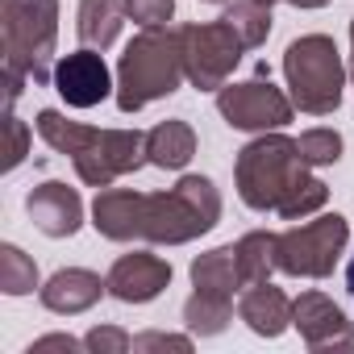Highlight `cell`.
<instances>
[{
    "label": "cell",
    "instance_id": "obj_10",
    "mask_svg": "<svg viewBox=\"0 0 354 354\" xmlns=\"http://www.w3.org/2000/svg\"><path fill=\"white\" fill-rule=\"evenodd\" d=\"M292 325L300 329L304 346L313 354H337V350H354V325L346 321V313L321 296V292H300L292 300Z\"/></svg>",
    "mask_w": 354,
    "mask_h": 354
},
{
    "label": "cell",
    "instance_id": "obj_9",
    "mask_svg": "<svg viewBox=\"0 0 354 354\" xmlns=\"http://www.w3.org/2000/svg\"><path fill=\"white\" fill-rule=\"evenodd\" d=\"M217 113L225 117L230 129H242V133H267V129H283L296 113L292 96H283L267 71H259V80H246V84H225L217 92Z\"/></svg>",
    "mask_w": 354,
    "mask_h": 354
},
{
    "label": "cell",
    "instance_id": "obj_3",
    "mask_svg": "<svg viewBox=\"0 0 354 354\" xmlns=\"http://www.w3.org/2000/svg\"><path fill=\"white\" fill-rule=\"evenodd\" d=\"M38 138L67 154L75 162V175L88 184V188H113V180L138 171L146 158V133L138 129H96V125H80V121H67L59 109H42L38 113Z\"/></svg>",
    "mask_w": 354,
    "mask_h": 354
},
{
    "label": "cell",
    "instance_id": "obj_26",
    "mask_svg": "<svg viewBox=\"0 0 354 354\" xmlns=\"http://www.w3.org/2000/svg\"><path fill=\"white\" fill-rule=\"evenodd\" d=\"M5 138H9V146H5V171H17L26 162V154H30V125L21 117H13V109L5 117Z\"/></svg>",
    "mask_w": 354,
    "mask_h": 354
},
{
    "label": "cell",
    "instance_id": "obj_11",
    "mask_svg": "<svg viewBox=\"0 0 354 354\" xmlns=\"http://www.w3.org/2000/svg\"><path fill=\"white\" fill-rule=\"evenodd\" d=\"M113 75H109V63L100 59V50L84 46L75 55H63L55 63V92L71 104V109H96L100 100H109L113 92Z\"/></svg>",
    "mask_w": 354,
    "mask_h": 354
},
{
    "label": "cell",
    "instance_id": "obj_14",
    "mask_svg": "<svg viewBox=\"0 0 354 354\" xmlns=\"http://www.w3.org/2000/svg\"><path fill=\"white\" fill-rule=\"evenodd\" d=\"M104 292H109V279H100L96 271H84V267H63V271H55V275L38 288L42 304H46L50 313H59V317L88 313Z\"/></svg>",
    "mask_w": 354,
    "mask_h": 354
},
{
    "label": "cell",
    "instance_id": "obj_28",
    "mask_svg": "<svg viewBox=\"0 0 354 354\" xmlns=\"http://www.w3.org/2000/svg\"><path fill=\"white\" fill-rule=\"evenodd\" d=\"M46 350H88L84 346V337H71V333H46V337H38L34 346H30V354H46Z\"/></svg>",
    "mask_w": 354,
    "mask_h": 354
},
{
    "label": "cell",
    "instance_id": "obj_23",
    "mask_svg": "<svg viewBox=\"0 0 354 354\" xmlns=\"http://www.w3.org/2000/svg\"><path fill=\"white\" fill-rule=\"evenodd\" d=\"M296 150L308 167H329L342 158V133L337 129H304L296 138Z\"/></svg>",
    "mask_w": 354,
    "mask_h": 354
},
{
    "label": "cell",
    "instance_id": "obj_17",
    "mask_svg": "<svg viewBox=\"0 0 354 354\" xmlns=\"http://www.w3.org/2000/svg\"><path fill=\"white\" fill-rule=\"evenodd\" d=\"M196 154V129L180 117L171 121H158L150 133H146V158L150 167H162V171H184Z\"/></svg>",
    "mask_w": 354,
    "mask_h": 354
},
{
    "label": "cell",
    "instance_id": "obj_12",
    "mask_svg": "<svg viewBox=\"0 0 354 354\" xmlns=\"http://www.w3.org/2000/svg\"><path fill=\"white\" fill-rule=\"evenodd\" d=\"M104 279H109V296L113 300H121V304H150V300H158L171 288V263L158 259V254L133 250V254H121L109 267Z\"/></svg>",
    "mask_w": 354,
    "mask_h": 354
},
{
    "label": "cell",
    "instance_id": "obj_20",
    "mask_svg": "<svg viewBox=\"0 0 354 354\" xmlns=\"http://www.w3.org/2000/svg\"><path fill=\"white\" fill-rule=\"evenodd\" d=\"M225 21L238 30L246 50H254L271 38V5H259V0H234V5H225Z\"/></svg>",
    "mask_w": 354,
    "mask_h": 354
},
{
    "label": "cell",
    "instance_id": "obj_29",
    "mask_svg": "<svg viewBox=\"0 0 354 354\" xmlns=\"http://www.w3.org/2000/svg\"><path fill=\"white\" fill-rule=\"evenodd\" d=\"M288 5H296V9H325L329 0H288Z\"/></svg>",
    "mask_w": 354,
    "mask_h": 354
},
{
    "label": "cell",
    "instance_id": "obj_7",
    "mask_svg": "<svg viewBox=\"0 0 354 354\" xmlns=\"http://www.w3.org/2000/svg\"><path fill=\"white\" fill-rule=\"evenodd\" d=\"M346 242H350V221L342 213H325L317 221H304V225L279 234V242H275V267L283 275L325 279V275H333Z\"/></svg>",
    "mask_w": 354,
    "mask_h": 354
},
{
    "label": "cell",
    "instance_id": "obj_32",
    "mask_svg": "<svg viewBox=\"0 0 354 354\" xmlns=\"http://www.w3.org/2000/svg\"><path fill=\"white\" fill-rule=\"evenodd\" d=\"M201 5H230V0H201Z\"/></svg>",
    "mask_w": 354,
    "mask_h": 354
},
{
    "label": "cell",
    "instance_id": "obj_1",
    "mask_svg": "<svg viewBox=\"0 0 354 354\" xmlns=\"http://www.w3.org/2000/svg\"><path fill=\"white\" fill-rule=\"evenodd\" d=\"M221 221V192L209 175H184L167 192L100 188L92 201V225L109 242L184 246L205 238Z\"/></svg>",
    "mask_w": 354,
    "mask_h": 354
},
{
    "label": "cell",
    "instance_id": "obj_27",
    "mask_svg": "<svg viewBox=\"0 0 354 354\" xmlns=\"http://www.w3.org/2000/svg\"><path fill=\"white\" fill-rule=\"evenodd\" d=\"M133 350H175V354H188L192 350V337L188 333H158V329H146L133 337Z\"/></svg>",
    "mask_w": 354,
    "mask_h": 354
},
{
    "label": "cell",
    "instance_id": "obj_25",
    "mask_svg": "<svg viewBox=\"0 0 354 354\" xmlns=\"http://www.w3.org/2000/svg\"><path fill=\"white\" fill-rule=\"evenodd\" d=\"M125 13L142 30H154V26H167L175 17V0H125Z\"/></svg>",
    "mask_w": 354,
    "mask_h": 354
},
{
    "label": "cell",
    "instance_id": "obj_2",
    "mask_svg": "<svg viewBox=\"0 0 354 354\" xmlns=\"http://www.w3.org/2000/svg\"><path fill=\"white\" fill-rule=\"evenodd\" d=\"M234 184L246 209L254 213H279L283 221H300L325 209L329 188L308 171V162L296 150V138L288 133H259L238 150Z\"/></svg>",
    "mask_w": 354,
    "mask_h": 354
},
{
    "label": "cell",
    "instance_id": "obj_33",
    "mask_svg": "<svg viewBox=\"0 0 354 354\" xmlns=\"http://www.w3.org/2000/svg\"><path fill=\"white\" fill-rule=\"evenodd\" d=\"M259 5H275V0H259Z\"/></svg>",
    "mask_w": 354,
    "mask_h": 354
},
{
    "label": "cell",
    "instance_id": "obj_30",
    "mask_svg": "<svg viewBox=\"0 0 354 354\" xmlns=\"http://www.w3.org/2000/svg\"><path fill=\"white\" fill-rule=\"evenodd\" d=\"M346 288H350V296H354V259H350V267H346Z\"/></svg>",
    "mask_w": 354,
    "mask_h": 354
},
{
    "label": "cell",
    "instance_id": "obj_15",
    "mask_svg": "<svg viewBox=\"0 0 354 354\" xmlns=\"http://www.w3.org/2000/svg\"><path fill=\"white\" fill-rule=\"evenodd\" d=\"M238 317L250 325V333L259 337H279L292 325V300L283 296V288H275L271 279L263 283H246L238 296Z\"/></svg>",
    "mask_w": 354,
    "mask_h": 354
},
{
    "label": "cell",
    "instance_id": "obj_31",
    "mask_svg": "<svg viewBox=\"0 0 354 354\" xmlns=\"http://www.w3.org/2000/svg\"><path fill=\"white\" fill-rule=\"evenodd\" d=\"M350 75H354V21H350Z\"/></svg>",
    "mask_w": 354,
    "mask_h": 354
},
{
    "label": "cell",
    "instance_id": "obj_16",
    "mask_svg": "<svg viewBox=\"0 0 354 354\" xmlns=\"http://www.w3.org/2000/svg\"><path fill=\"white\" fill-rule=\"evenodd\" d=\"M242 288H246V283H242L238 250H234V246H217V250H209V254H201V259L192 263V292H196V296L234 308V296H238Z\"/></svg>",
    "mask_w": 354,
    "mask_h": 354
},
{
    "label": "cell",
    "instance_id": "obj_24",
    "mask_svg": "<svg viewBox=\"0 0 354 354\" xmlns=\"http://www.w3.org/2000/svg\"><path fill=\"white\" fill-rule=\"evenodd\" d=\"M84 346H88V354H125V350H133V337L117 325H96L84 333Z\"/></svg>",
    "mask_w": 354,
    "mask_h": 354
},
{
    "label": "cell",
    "instance_id": "obj_6",
    "mask_svg": "<svg viewBox=\"0 0 354 354\" xmlns=\"http://www.w3.org/2000/svg\"><path fill=\"white\" fill-rule=\"evenodd\" d=\"M283 75L292 88V104L308 117H329L342 104L346 67L337 42L329 34H304L283 50Z\"/></svg>",
    "mask_w": 354,
    "mask_h": 354
},
{
    "label": "cell",
    "instance_id": "obj_21",
    "mask_svg": "<svg viewBox=\"0 0 354 354\" xmlns=\"http://www.w3.org/2000/svg\"><path fill=\"white\" fill-rule=\"evenodd\" d=\"M34 288H38L34 259L21 246L5 242V246H0V292H5V296H30Z\"/></svg>",
    "mask_w": 354,
    "mask_h": 354
},
{
    "label": "cell",
    "instance_id": "obj_5",
    "mask_svg": "<svg viewBox=\"0 0 354 354\" xmlns=\"http://www.w3.org/2000/svg\"><path fill=\"white\" fill-rule=\"evenodd\" d=\"M184 46H180V30L171 26H154L142 30L121 63H117V109L121 113H138L150 100H162L171 92H180L184 84Z\"/></svg>",
    "mask_w": 354,
    "mask_h": 354
},
{
    "label": "cell",
    "instance_id": "obj_8",
    "mask_svg": "<svg viewBox=\"0 0 354 354\" xmlns=\"http://www.w3.org/2000/svg\"><path fill=\"white\" fill-rule=\"evenodd\" d=\"M180 46H184V75L201 92H221L246 55V42L238 38V30L225 17L205 21V26L201 21L180 26Z\"/></svg>",
    "mask_w": 354,
    "mask_h": 354
},
{
    "label": "cell",
    "instance_id": "obj_18",
    "mask_svg": "<svg viewBox=\"0 0 354 354\" xmlns=\"http://www.w3.org/2000/svg\"><path fill=\"white\" fill-rule=\"evenodd\" d=\"M125 0H80V13H75V34L84 46L92 50H109L125 26Z\"/></svg>",
    "mask_w": 354,
    "mask_h": 354
},
{
    "label": "cell",
    "instance_id": "obj_22",
    "mask_svg": "<svg viewBox=\"0 0 354 354\" xmlns=\"http://www.w3.org/2000/svg\"><path fill=\"white\" fill-rule=\"evenodd\" d=\"M234 321V308L230 304H217V300H205V296H188V304H184V325H188V333H196V337H217L225 325Z\"/></svg>",
    "mask_w": 354,
    "mask_h": 354
},
{
    "label": "cell",
    "instance_id": "obj_13",
    "mask_svg": "<svg viewBox=\"0 0 354 354\" xmlns=\"http://www.w3.org/2000/svg\"><path fill=\"white\" fill-rule=\"evenodd\" d=\"M26 213H30V221L46 238H71L84 225V201H80V192L67 188V184H59V180L38 184L26 196Z\"/></svg>",
    "mask_w": 354,
    "mask_h": 354
},
{
    "label": "cell",
    "instance_id": "obj_4",
    "mask_svg": "<svg viewBox=\"0 0 354 354\" xmlns=\"http://www.w3.org/2000/svg\"><path fill=\"white\" fill-rule=\"evenodd\" d=\"M5 34V100L17 104L26 80L55 84V42H59V0H5L0 5Z\"/></svg>",
    "mask_w": 354,
    "mask_h": 354
},
{
    "label": "cell",
    "instance_id": "obj_19",
    "mask_svg": "<svg viewBox=\"0 0 354 354\" xmlns=\"http://www.w3.org/2000/svg\"><path fill=\"white\" fill-rule=\"evenodd\" d=\"M275 242H279V234H267V230H254V234L234 242L242 283H263V279H271V271H279L275 267Z\"/></svg>",
    "mask_w": 354,
    "mask_h": 354
}]
</instances>
